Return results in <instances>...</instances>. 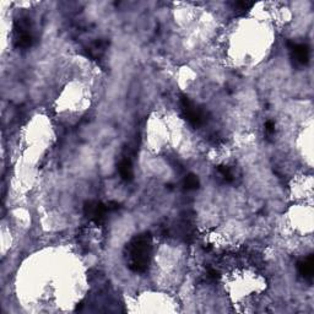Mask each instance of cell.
Wrapping results in <instances>:
<instances>
[{
  "mask_svg": "<svg viewBox=\"0 0 314 314\" xmlns=\"http://www.w3.org/2000/svg\"><path fill=\"white\" fill-rule=\"evenodd\" d=\"M297 268H298V271L302 275V277L311 281L312 277H313V271H314L313 256H308L307 258H304L303 260L299 261Z\"/></svg>",
  "mask_w": 314,
  "mask_h": 314,
  "instance_id": "ba28073f",
  "label": "cell"
},
{
  "mask_svg": "<svg viewBox=\"0 0 314 314\" xmlns=\"http://www.w3.org/2000/svg\"><path fill=\"white\" fill-rule=\"evenodd\" d=\"M217 171L222 176V178L225 179L226 182H232L233 181V174L231 172V169L226 166H219L217 167Z\"/></svg>",
  "mask_w": 314,
  "mask_h": 314,
  "instance_id": "30bf717a",
  "label": "cell"
},
{
  "mask_svg": "<svg viewBox=\"0 0 314 314\" xmlns=\"http://www.w3.org/2000/svg\"><path fill=\"white\" fill-rule=\"evenodd\" d=\"M35 42L34 26L31 18H20L14 23V44L16 48H30Z\"/></svg>",
  "mask_w": 314,
  "mask_h": 314,
  "instance_id": "7a4b0ae2",
  "label": "cell"
},
{
  "mask_svg": "<svg viewBox=\"0 0 314 314\" xmlns=\"http://www.w3.org/2000/svg\"><path fill=\"white\" fill-rule=\"evenodd\" d=\"M181 106L184 117L189 122L190 125H193V127L197 128V127H200V125L204 124V113H203L202 110H199L189 98L186 97V96H181Z\"/></svg>",
  "mask_w": 314,
  "mask_h": 314,
  "instance_id": "277c9868",
  "label": "cell"
},
{
  "mask_svg": "<svg viewBox=\"0 0 314 314\" xmlns=\"http://www.w3.org/2000/svg\"><path fill=\"white\" fill-rule=\"evenodd\" d=\"M108 206L97 200H89L84 205V215L96 225H102L107 216Z\"/></svg>",
  "mask_w": 314,
  "mask_h": 314,
  "instance_id": "3957f363",
  "label": "cell"
},
{
  "mask_svg": "<svg viewBox=\"0 0 314 314\" xmlns=\"http://www.w3.org/2000/svg\"><path fill=\"white\" fill-rule=\"evenodd\" d=\"M199 179L195 174H188L183 181V185L186 190H194L199 188Z\"/></svg>",
  "mask_w": 314,
  "mask_h": 314,
  "instance_id": "9c48e42d",
  "label": "cell"
},
{
  "mask_svg": "<svg viewBox=\"0 0 314 314\" xmlns=\"http://www.w3.org/2000/svg\"><path fill=\"white\" fill-rule=\"evenodd\" d=\"M292 58L299 65H306L309 60V47L303 43H289Z\"/></svg>",
  "mask_w": 314,
  "mask_h": 314,
  "instance_id": "5b68a950",
  "label": "cell"
},
{
  "mask_svg": "<svg viewBox=\"0 0 314 314\" xmlns=\"http://www.w3.org/2000/svg\"><path fill=\"white\" fill-rule=\"evenodd\" d=\"M107 46H108L107 42L102 41V39H101V41L92 42V43L90 44L86 49L87 55H89L90 58L96 59V60H97V59L102 58V55L105 54Z\"/></svg>",
  "mask_w": 314,
  "mask_h": 314,
  "instance_id": "52a82bcc",
  "label": "cell"
},
{
  "mask_svg": "<svg viewBox=\"0 0 314 314\" xmlns=\"http://www.w3.org/2000/svg\"><path fill=\"white\" fill-rule=\"evenodd\" d=\"M118 172H119L122 179L125 182H130L134 178V171H133V164L129 157H123L118 164Z\"/></svg>",
  "mask_w": 314,
  "mask_h": 314,
  "instance_id": "8992f818",
  "label": "cell"
},
{
  "mask_svg": "<svg viewBox=\"0 0 314 314\" xmlns=\"http://www.w3.org/2000/svg\"><path fill=\"white\" fill-rule=\"evenodd\" d=\"M265 131L268 135H273L275 133V124H274L273 120H268L265 123Z\"/></svg>",
  "mask_w": 314,
  "mask_h": 314,
  "instance_id": "7c38bea8",
  "label": "cell"
},
{
  "mask_svg": "<svg viewBox=\"0 0 314 314\" xmlns=\"http://www.w3.org/2000/svg\"><path fill=\"white\" fill-rule=\"evenodd\" d=\"M207 275H209V277L211 278V280H217V278H219V273H217L216 270H214V269H210Z\"/></svg>",
  "mask_w": 314,
  "mask_h": 314,
  "instance_id": "4fadbf2b",
  "label": "cell"
},
{
  "mask_svg": "<svg viewBox=\"0 0 314 314\" xmlns=\"http://www.w3.org/2000/svg\"><path fill=\"white\" fill-rule=\"evenodd\" d=\"M235 5H236V8L238 9V10L245 11V10H248V9H250L252 6H253V3H248V1H237V3H236Z\"/></svg>",
  "mask_w": 314,
  "mask_h": 314,
  "instance_id": "8fae6325",
  "label": "cell"
},
{
  "mask_svg": "<svg viewBox=\"0 0 314 314\" xmlns=\"http://www.w3.org/2000/svg\"><path fill=\"white\" fill-rule=\"evenodd\" d=\"M152 252V240L150 233L135 236L125 248L127 263L134 273H145L148 268Z\"/></svg>",
  "mask_w": 314,
  "mask_h": 314,
  "instance_id": "6da1fadb",
  "label": "cell"
}]
</instances>
